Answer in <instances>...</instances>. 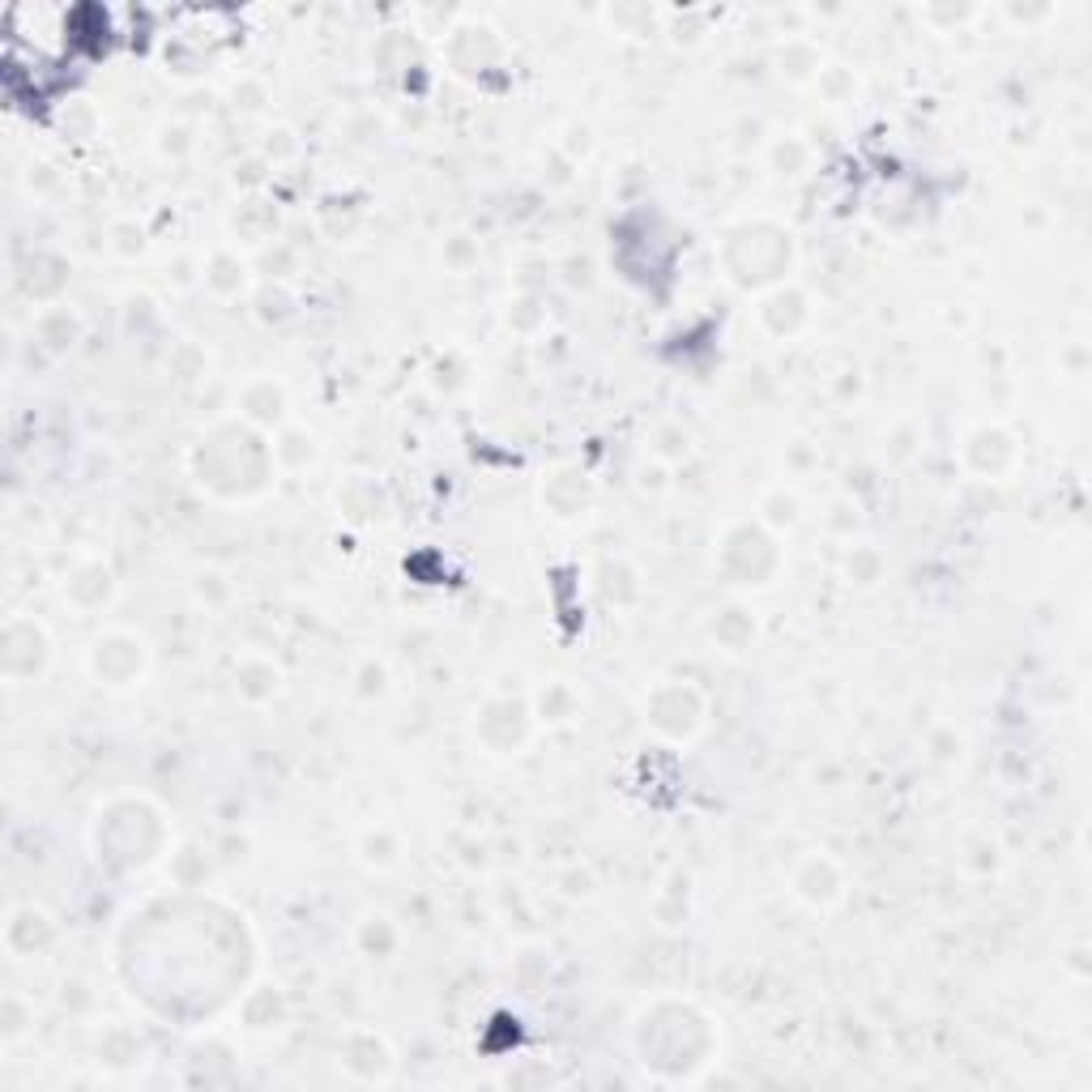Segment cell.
<instances>
[{
	"label": "cell",
	"instance_id": "cell-1",
	"mask_svg": "<svg viewBox=\"0 0 1092 1092\" xmlns=\"http://www.w3.org/2000/svg\"><path fill=\"white\" fill-rule=\"evenodd\" d=\"M189 466H193L196 487H205L209 496L252 500L273 482L277 457H273V444H265L261 428L231 419V423H214L196 440Z\"/></svg>",
	"mask_w": 1092,
	"mask_h": 1092
},
{
	"label": "cell",
	"instance_id": "cell-2",
	"mask_svg": "<svg viewBox=\"0 0 1092 1092\" xmlns=\"http://www.w3.org/2000/svg\"><path fill=\"white\" fill-rule=\"evenodd\" d=\"M94 858L112 871H146L167 845L162 816L146 798H116L94 819Z\"/></svg>",
	"mask_w": 1092,
	"mask_h": 1092
},
{
	"label": "cell",
	"instance_id": "cell-3",
	"mask_svg": "<svg viewBox=\"0 0 1092 1092\" xmlns=\"http://www.w3.org/2000/svg\"><path fill=\"white\" fill-rule=\"evenodd\" d=\"M794 235L773 218H747L721 235V265L726 277L742 291L781 286V277L794 270Z\"/></svg>",
	"mask_w": 1092,
	"mask_h": 1092
},
{
	"label": "cell",
	"instance_id": "cell-4",
	"mask_svg": "<svg viewBox=\"0 0 1092 1092\" xmlns=\"http://www.w3.org/2000/svg\"><path fill=\"white\" fill-rule=\"evenodd\" d=\"M717 568L726 572V581L735 589H764L773 585L781 568V546L777 534L764 521H735L721 546H717Z\"/></svg>",
	"mask_w": 1092,
	"mask_h": 1092
},
{
	"label": "cell",
	"instance_id": "cell-5",
	"mask_svg": "<svg viewBox=\"0 0 1092 1092\" xmlns=\"http://www.w3.org/2000/svg\"><path fill=\"white\" fill-rule=\"evenodd\" d=\"M86 670L94 674L99 687L128 692V687H137V683L146 679V670H150V645H146L137 632H128V627H112V632H103V636L90 645Z\"/></svg>",
	"mask_w": 1092,
	"mask_h": 1092
},
{
	"label": "cell",
	"instance_id": "cell-6",
	"mask_svg": "<svg viewBox=\"0 0 1092 1092\" xmlns=\"http://www.w3.org/2000/svg\"><path fill=\"white\" fill-rule=\"evenodd\" d=\"M52 666V636L39 619L31 615H9L0 627V674L4 683L22 687L43 679V670Z\"/></svg>",
	"mask_w": 1092,
	"mask_h": 1092
},
{
	"label": "cell",
	"instance_id": "cell-7",
	"mask_svg": "<svg viewBox=\"0 0 1092 1092\" xmlns=\"http://www.w3.org/2000/svg\"><path fill=\"white\" fill-rule=\"evenodd\" d=\"M645 726L670 742H687L704 726V696L692 683L666 679L645 696Z\"/></svg>",
	"mask_w": 1092,
	"mask_h": 1092
},
{
	"label": "cell",
	"instance_id": "cell-8",
	"mask_svg": "<svg viewBox=\"0 0 1092 1092\" xmlns=\"http://www.w3.org/2000/svg\"><path fill=\"white\" fill-rule=\"evenodd\" d=\"M530 708L525 701H516V696H491V701L478 708V721H474V730H478V739L482 747L491 751V755H516L525 739H530Z\"/></svg>",
	"mask_w": 1092,
	"mask_h": 1092
},
{
	"label": "cell",
	"instance_id": "cell-9",
	"mask_svg": "<svg viewBox=\"0 0 1092 1092\" xmlns=\"http://www.w3.org/2000/svg\"><path fill=\"white\" fill-rule=\"evenodd\" d=\"M60 593H65V602H69L78 615H94V611L112 606V598H116V572H112L107 559L86 555V559H78V564L65 572Z\"/></svg>",
	"mask_w": 1092,
	"mask_h": 1092
},
{
	"label": "cell",
	"instance_id": "cell-10",
	"mask_svg": "<svg viewBox=\"0 0 1092 1092\" xmlns=\"http://www.w3.org/2000/svg\"><path fill=\"white\" fill-rule=\"evenodd\" d=\"M789 892L803 905H811V909H832L837 900L845 897V871L828 854H807L789 875Z\"/></svg>",
	"mask_w": 1092,
	"mask_h": 1092
},
{
	"label": "cell",
	"instance_id": "cell-11",
	"mask_svg": "<svg viewBox=\"0 0 1092 1092\" xmlns=\"http://www.w3.org/2000/svg\"><path fill=\"white\" fill-rule=\"evenodd\" d=\"M4 947L18 960H35L56 947V922L35 905H13L4 918Z\"/></svg>",
	"mask_w": 1092,
	"mask_h": 1092
},
{
	"label": "cell",
	"instance_id": "cell-12",
	"mask_svg": "<svg viewBox=\"0 0 1092 1092\" xmlns=\"http://www.w3.org/2000/svg\"><path fill=\"white\" fill-rule=\"evenodd\" d=\"M286 410H291L286 389H282L273 376H257V380H248V385L239 389V414H243V423H252V428L282 431L286 428Z\"/></svg>",
	"mask_w": 1092,
	"mask_h": 1092
},
{
	"label": "cell",
	"instance_id": "cell-13",
	"mask_svg": "<svg viewBox=\"0 0 1092 1092\" xmlns=\"http://www.w3.org/2000/svg\"><path fill=\"white\" fill-rule=\"evenodd\" d=\"M31 338H35V346H39L47 359H69L81 342V316L73 312V308H65V304H52V308H43V312L35 316Z\"/></svg>",
	"mask_w": 1092,
	"mask_h": 1092
},
{
	"label": "cell",
	"instance_id": "cell-14",
	"mask_svg": "<svg viewBox=\"0 0 1092 1092\" xmlns=\"http://www.w3.org/2000/svg\"><path fill=\"white\" fill-rule=\"evenodd\" d=\"M65 286H69V261L60 257V252H31L26 257V265H22V291H26V299L31 304H56L60 295H65Z\"/></svg>",
	"mask_w": 1092,
	"mask_h": 1092
},
{
	"label": "cell",
	"instance_id": "cell-15",
	"mask_svg": "<svg viewBox=\"0 0 1092 1092\" xmlns=\"http://www.w3.org/2000/svg\"><path fill=\"white\" fill-rule=\"evenodd\" d=\"M807 320H811V304H807V295L794 291V286H773V291L760 299V325H764L773 338H794Z\"/></svg>",
	"mask_w": 1092,
	"mask_h": 1092
},
{
	"label": "cell",
	"instance_id": "cell-16",
	"mask_svg": "<svg viewBox=\"0 0 1092 1092\" xmlns=\"http://www.w3.org/2000/svg\"><path fill=\"white\" fill-rule=\"evenodd\" d=\"M342 1062H346V1071L359 1076V1080H389L393 1071V1054L385 1046V1037H376L367 1028H354L351 1037H346Z\"/></svg>",
	"mask_w": 1092,
	"mask_h": 1092
},
{
	"label": "cell",
	"instance_id": "cell-17",
	"mask_svg": "<svg viewBox=\"0 0 1092 1092\" xmlns=\"http://www.w3.org/2000/svg\"><path fill=\"white\" fill-rule=\"evenodd\" d=\"M235 692L239 701L248 704H265L282 692V666L265 658V653H248L243 662L235 666Z\"/></svg>",
	"mask_w": 1092,
	"mask_h": 1092
},
{
	"label": "cell",
	"instance_id": "cell-18",
	"mask_svg": "<svg viewBox=\"0 0 1092 1092\" xmlns=\"http://www.w3.org/2000/svg\"><path fill=\"white\" fill-rule=\"evenodd\" d=\"M965 462L977 469V474H1003V469L1015 462V444L1012 435L1003 428H977L969 440H965Z\"/></svg>",
	"mask_w": 1092,
	"mask_h": 1092
},
{
	"label": "cell",
	"instance_id": "cell-19",
	"mask_svg": "<svg viewBox=\"0 0 1092 1092\" xmlns=\"http://www.w3.org/2000/svg\"><path fill=\"white\" fill-rule=\"evenodd\" d=\"M543 504L550 508L555 516H577L581 508H589L585 474H577V469H555V474L543 482Z\"/></svg>",
	"mask_w": 1092,
	"mask_h": 1092
},
{
	"label": "cell",
	"instance_id": "cell-20",
	"mask_svg": "<svg viewBox=\"0 0 1092 1092\" xmlns=\"http://www.w3.org/2000/svg\"><path fill=\"white\" fill-rule=\"evenodd\" d=\"M239 1015H243L248 1028H273V1024L286 1015V999H282V990H273V986H257V990H248V999L239 1003Z\"/></svg>",
	"mask_w": 1092,
	"mask_h": 1092
},
{
	"label": "cell",
	"instance_id": "cell-21",
	"mask_svg": "<svg viewBox=\"0 0 1092 1092\" xmlns=\"http://www.w3.org/2000/svg\"><path fill=\"white\" fill-rule=\"evenodd\" d=\"M397 943H401V931L393 926L389 913H367V918L359 922V947H363L367 956L389 960L393 952H397Z\"/></svg>",
	"mask_w": 1092,
	"mask_h": 1092
},
{
	"label": "cell",
	"instance_id": "cell-22",
	"mask_svg": "<svg viewBox=\"0 0 1092 1092\" xmlns=\"http://www.w3.org/2000/svg\"><path fill=\"white\" fill-rule=\"evenodd\" d=\"M777 65L789 81H811L823 69V56H819V47L811 39H789L781 47Z\"/></svg>",
	"mask_w": 1092,
	"mask_h": 1092
},
{
	"label": "cell",
	"instance_id": "cell-23",
	"mask_svg": "<svg viewBox=\"0 0 1092 1092\" xmlns=\"http://www.w3.org/2000/svg\"><path fill=\"white\" fill-rule=\"evenodd\" d=\"M243 261L235 257V252H214L209 261H205V286L214 291V295H239L243 291Z\"/></svg>",
	"mask_w": 1092,
	"mask_h": 1092
},
{
	"label": "cell",
	"instance_id": "cell-24",
	"mask_svg": "<svg viewBox=\"0 0 1092 1092\" xmlns=\"http://www.w3.org/2000/svg\"><path fill=\"white\" fill-rule=\"evenodd\" d=\"M273 457H277V466H291V469H299V466H308L316 457V440H312V431L308 428H286L277 431V440H273Z\"/></svg>",
	"mask_w": 1092,
	"mask_h": 1092
},
{
	"label": "cell",
	"instance_id": "cell-25",
	"mask_svg": "<svg viewBox=\"0 0 1092 1092\" xmlns=\"http://www.w3.org/2000/svg\"><path fill=\"white\" fill-rule=\"evenodd\" d=\"M713 636L721 640V649H730V653H742L747 645H751V636H755V619L742 611V606H730V611H721L717 615V624H713Z\"/></svg>",
	"mask_w": 1092,
	"mask_h": 1092
},
{
	"label": "cell",
	"instance_id": "cell-26",
	"mask_svg": "<svg viewBox=\"0 0 1092 1092\" xmlns=\"http://www.w3.org/2000/svg\"><path fill=\"white\" fill-rule=\"evenodd\" d=\"M397 854H401V841H397V832H393V828H372V832L359 841V858L367 862V866H376V871L393 866Z\"/></svg>",
	"mask_w": 1092,
	"mask_h": 1092
},
{
	"label": "cell",
	"instance_id": "cell-27",
	"mask_svg": "<svg viewBox=\"0 0 1092 1092\" xmlns=\"http://www.w3.org/2000/svg\"><path fill=\"white\" fill-rule=\"evenodd\" d=\"M31 1024H35V1008H31L18 990H9V994L0 999V1037H4V1042H18Z\"/></svg>",
	"mask_w": 1092,
	"mask_h": 1092
},
{
	"label": "cell",
	"instance_id": "cell-28",
	"mask_svg": "<svg viewBox=\"0 0 1092 1092\" xmlns=\"http://www.w3.org/2000/svg\"><path fill=\"white\" fill-rule=\"evenodd\" d=\"M760 521L777 534L785 525H794L798 521V496L794 491H785V487H773L764 500H760Z\"/></svg>",
	"mask_w": 1092,
	"mask_h": 1092
},
{
	"label": "cell",
	"instance_id": "cell-29",
	"mask_svg": "<svg viewBox=\"0 0 1092 1092\" xmlns=\"http://www.w3.org/2000/svg\"><path fill=\"white\" fill-rule=\"evenodd\" d=\"M572 708H577V696H572V687H568V683H550L546 692H538L534 717H538V721H546V726H555V721H568V717H572Z\"/></svg>",
	"mask_w": 1092,
	"mask_h": 1092
},
{
	"label": "cell",
	"instance_id": "cell-30",
	"mask_svg": "<svg viewBox=\"0 0 1092 1092\" xmlns=\"http://www.w3.org/2000/svg\"><path fill=\"white\" fill-rule=\"evenodd\" d=\"M133 1058H137V1037L128 1028H112L99 1042V1062H107V1067H128Z\"/></svg>",
	"mask_w": 1092,
	"mask_h": 1092
},
{
	"label": "cell",
	"instance_id": "cell-31",
	"mask_svg": "<svg viewBox=\"0 0 1092 1092\" xmlns=\"http://www.w3.org/2000/svg\"><path fill=\"white\" fill-rule=\"evenodd\" d=\"M879 572H884V559H879V550H871V546H858V550L845 559V577L862 589L875 585V581H879Z\"/></svg>",
	"mask_w": 1092,
	"mask_h": 1092
},
{
	"label": "cell",
	"instance_id": "cell-32",
	"mask_svg": "<svg viewBox=\"0 0 1092 1092\" xmlns=\"http://www.w3.org/2000/svg\"><path fill=\"white\" fill-rule=\"evenodd\" d=\"M273 223H277V209H265V214H257L252 209V196L239 205V214H235V231L248 235V239H265L273 231Z\"/></svg>",
	"mask_w": 1092,
	"mask_h": 1092
},
{
	"label": "cell",
	"instance_id": "cell-33",
	"mask_svg": "<svg viewBox=\"0 0 1092 1092\" xmlns=\"http://www.w3.org/2000/svg\"><path fill=\"white\" fill-rule=\"evenodd\" d=\"M773 167H777L781 175H798L803 167H807V158H811V150L798 141V137H781L777 146H773Z\"/></svg>",
	"mask_w": 1092,
	"mask_h": 1092
},
{
	"label": "cell",
	"instance_id": "cell-34",
	"mask_svg": "<svg viewBox=\"0 0 1092 1092\" xmlns=\"http://www.w3.org/2000/svg\"><path fill=\"white\" fill-rule=\"evenodd\" d=\"M171 879H175V888H201V879H205V858H201V850H180V854L171 858Z\"/></svg>",
	"mask_w": 1092,
	"mask_h": 1092
},
{
	"label": "cell",
	"instance_id": "cell-35",
	"mask_svg": "<svg viewBox=\"0 0 1092 1092\" xmlns=\"http://www.w3.org/2000/svg\"><path fill=\"white\" fill-rule=\"evenodd\" d=\"M819 90H823V99H828V103H841V99H850V94H854V86H858V81H854V73H850V69H845V65H828V69H819Z\"/></svg>",
	"mask_w": 1092,
	"mask_h": 1092
},
{
	"label": "cell",
	"instance_id": "cell-36",
	"mask_svg": "<svg viewBox=\"0 0 1092 1092\" xmlns=\"http://www.w3.org/2000/svg\"><path fill=\"white\" fill-rule=\"evenodd\" d=\"M60 128H65L73 141H86V137L99 128V116H94V107H90V103H81L78 99V103H69V107L60 112Z\"/></svg>",
	"mask_w": 1092,
	"mask_h": 1092
},
{
	"label": "cell",
	"instance_id": "cell-37",
	"mask_svg": "<svg viewBox=\"0 0 1092 1092\" xmlns=\"http://www.w3.org/2000/svg\"><path fill=\"white\" fill-rule=\"evenodd\" d=\"M380 692H385V666L367 658V662L359 666V674H354V696H359V701H372V696H380Z\"/></svg>",
	"mask_w": 1092,
	"mask_h": 1092
},
{
	"label": "cell",
	"instance_id": "cell-38",
	"mask_svg": "<svg viewBox=\"0 0 1092 1092\" xmlns=\"http://www.w3.org/2000/svg\"><path fill=\"white\" fill-rule=\"evenodd\" d=\"M146 248V231L137 227V223H116L112 227V252H120V257H137Z\"/></svg>",
	"mask_w": 1092,
	"mask_h": 1092
},
{
	"label": "cell",
	"instance_id": "cell-39",
	"mask_svg": "<svg viewBox=\"0 0 1092 1092\" xmlns=\"http://www.w3.org/2000/svg\"><path fill=\"white\" fill-rule=\"evenodd\" d=\"M231 99H235V107H243V112H261V107H265V86L257 78L235 81Z\"/></svg>",
	"mask_w": 1092,
	"mask_h": 1092
},
{
	"label": "cell",
	"instance_id": "cell-40",
	"mask_svg": "<svg viewBox=\"0 0 1092 1092\" xmlns=\"http://www.w3.org/2000/svg\"><path fill=\"white\" fill-rule=\"evenodd\" d=\"M167 155H180V150H189V128L184 124H175V128H162V141H158Z\"/></svg>",
	"mask_w": 1092,
	"mask_h": 1092
},
{
	"label": "cell",
	"instance_id": "cell-41",
	"mask_svg": "<svg viewBox=\"0 0 1092 1092\" xmlns=\"http://www.w3.org/2000/svg\"><path fill=\"white\" fill-rule=\"evenodd\" d=\"M52 171H56L52 162H31V175H26L31 193H35V189H39V193H43V189H52V184H56V175H52Z\"/></svg>",
	"mask_w": 1092,
	"mask_h": 1092
},
{
	"label": "cell",
	"instance_id": "cell-42",
	"mask_svg": "<svg viewBox=\"0 0 1092 1092\" xmlns=\"http://www.w3.org/2000/svg\"><path fill=\"white\" fill-rule=\"evenodd\" d=\"M196 593L218 602V598H227V585H223V577H218V572H205V577H196Z\"/></svg>",
	"mask_w": 1092,
	"mask_h": 1092
},
{
	"label": "cell",
	"instance_id": "cell-43",
	"mask_svg": "<svg viewBox=\"0 0 1092 1092\" xmlns=\"http://www.w3.org/2000/svg\"><path fill=\"white\" fill-rule=\"evenodd\" d=\"M662 457H683L687 453V435H679V431H666L662 435Z\"/></svg>",
	"mask_w": 1092,
	"mask_h": 1092
},
{
	"label": "cell",
	"instance_id": "cell-44",
	"mask_svg": "<svg viewBox=\"0 0 1092 1092\" xmlns=\"http://www.w3.org/2000/svg\"><path fill=\"white\" fill-rule=\"evenodd\" d=\"M466 257H469L466 235H457V239H453V248H448V261H453V265H466Z\"/></svg>",
	"mask_w": 1092,
	"mask_h": 1092
}]
</instances>
